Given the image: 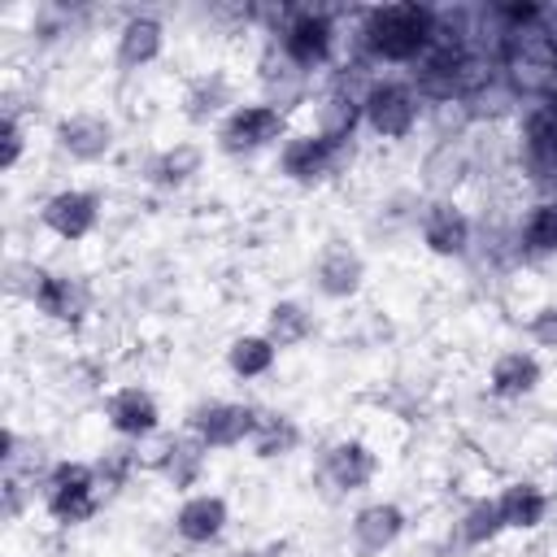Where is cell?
<instances>
[{"mask_svg":"<svg viewBox=\"0 0 557 557\" xmlns=\"http://www.w3.org/2000/svg\"><path fill=\"white\" fill-rule=\"evenodd\" d=\"M366 35H370V48L387 61H409L422 52L426 35H431V17L426 9L418 4H387V9H374L370 22H366Z\"/></svg>","mask_w":557,"mask_h":557,"instance_id":"cell-1","label":"cell"},{"mask_svg":"<svg viewBox=\"0 0 557 557\" xmlns=\"http://www.w3.org/2000/svg\"><path fill=\"white\" fill-rule=\"evenodd\" d=\"M366 117H370V126H374L379 135L400 139V135H409V126H413V117H418V104H413L409 87H400V83H379V87H370V96H366Z\"/></svg>","mask_w":557,"mask_h":557,"instance_id":"cell-2","label":"cell"},{"mask_svg":"<svg viewBox=\"0 0 557 557\" xmlns=\"http://www.w3.org/2000/svg\"><path fill=\"white\" fill-rule=\"evenodd\" d=\"M278 131H283V113L278 109H270V104H244L222 126V144L231 152H252V148H265L270 139H278Z\"/></svg>","mask_w":557,"mask_h":557,"instance_id":"cell-3","label":"cell"},{"mask_svg":"<svg viewBox=\"0 0 557 557\" xmlns=\"http://www.w3.org/2000/svg\"><path fill=\"white\" fill-rule=\"evenodd\" d=\"M335 157H339V139H331V135H305V139H292L287 144L283 170L296 183H313V178H322V174L335 170Z\"/></svg>","mask_w":557,"mask_h":557,"instance_id":"cell-4","label":"cell"},{"mask_svg":"<svg viewBox=\"0 0 557 557\" xmlns=\"http://www.w3.org/2000/svg\"><path fill=\"white\" fill-rule=\"evenodd\" d=\"M196 431L205 444H239L257 431V413L248 405H205L196 413Z\"/></svg>","mask_w":557,"mask_h":557,"instance_id":"cell-5","label":"cell"},{"mask_svg":"<svg viewBox=\"0 0 557 557\" xmlns=\"http://www.w3.org/2000/svg\"><path fill=\"white\" fill-rule=\"evenodd\" d=\"M283 52L296 61V65H322L326 52H331V22L322 13H305L292 22V30L283 35Z\"/></svg>","mask_w":557,"mask_h":557,"instance_id":"cell-6","label":"cell"},{"mask_svg":"<svg viewBox=\"0 0 557 557\" xmlns=\"http://www.w3.org/2000/svg\"><path fill=\"white\" fill-rule=\"evenodd\" d=\"M44 222L57 235H65V239H83L96 226V196H87V191H61V196L48 200Z\"/></svg>","mask_w":557,"mask_h":557,"instance_id":"cell-7","label":"cell"},{"mask_svg":"<svg viewBox=\"0 0 557 557\" xmlns=\"http://www.w3.org/2000/svg\"><path fill=\"white\" fill-rule=\"evenodd\" d=\"M513 78L522 83V87H531V91H540V87H548V78H553V70H557V52H553V44L548 39H540V35H522L518 39V48H513Z\"/></svg>","mask_w":557,"mask_h":557,"instance_id":"cell-8","label":"cell"},{"mask_svg":"<svg viewBox=\"0 0 557 557\" xmlns=\"http://www.w3.org/2000/svg\"><path fill=\"white\" fill-rule=\"evenodd\" d=\"M61 148L65 152H74V157H83V161H96V157H104V148H109V139H113V126L104 122V117H91V113H78V117H70V122H61Z\"/></svg>","mask_w":557,"mask_h":557,"instance_id":"cell-9","label":"cell"},{"mask_svg":"<svg viewBox=\"0 0 557 557\" xmlns=\"http://www.w3.org/2000/svg\"><path fill=\"white\" fill-rule=\"evenodd\" d=\"M422 235H426V244H431L435 252L457 257V252H466V244H470V222H466L461 209H453V205H431V213H426V222H422Z\"/></svg>","mask_w":557,"mask_h":557,"instance_id":"cell-10","label":"cell"},{"mask_svg":"<svg viewBox=\"0 0 557 557\" xmlns=\"http://www.w3.org/2000/svg\"><path fill=\"white\" fill-rule=\"evenodd\" d=\"M361 283V257L348 244H331L318 261V287L326 296H352Z\"/></svg>","mask_w":557,"mask_h":557,"instance_id":"cell-11","label":"cell"},{"mask_svg":"<svg viewBox=\"0 0 557 557\" xmlns=\"http://www.w3.org/2000/svg\"><path fill=\"white\" fill-rule=\"evenodd\" d=\"M226 527V505L222 496H191L183 509H178V535L196 540V544H209L218 540Z\"/></svg>","mask_w":557,"mask_h":557,"instance_id":"cell-12","label":"cell"},{"mask_svg":"<svg viewBox=\"0 0 557 557\" xmlns=\"http://www.w3.org/2000/svg\"><path fill=\"white\" fill-rule=\"evenodd\" d=\"M400 527H405V518H400V509H396V505H370V509H361V513H357L352 535H357L361 553H383V548L400 535Z\"/></svg>","mask_w":557,"mask_h":557,"instance_id":"cell-13","label":"cell"},{"mask_svg":"<svg viewBox=\"0 0 557 557\" xmlns=\"http://www.w3.org/2000/svg\"><path fill=\"white\" fill-rule=\"evenodd\" d=\"M109 422H113L122 435H148V431L157 426V405H152L148 392L126 387V392H117V396L109 400Z\"/></svg>","mask_w":557,"mask_h":557,"instance_id":"cell-14","label":"cell"},{"mask_svg":"<svg viewBox=\"0 0 557 557\" xmlns=\"http://www.w3.org/2000/svg\"><path fill=\"white\" fill-rule=\"evenodd\" d=\"M535 383H540V366L527 352H505L492 366V392L496 396H527Z\"/></svg>","mask_w":557,"mask_h":557,"instance_id":"cell-15","label":"cell"},{"mask_svg":"<svg viewBox=\"0 0 557 557\" xmlns=\"http://www.w3.org/2000/svg\"><path fill=\"white\" fill-rule=\"evenodd\" d=\"M500 505V518H505V527H540V518H544V492L535 487V483H513V487H505V496L496 500Z\"/></svg>","mask_w":557,"mask_h":557,"instance_id":"cell-16","label":"cell"},{"mask_svg":"<svg viewBox=\"0 0 557 557\" xmlns=\"http://www.w3.org/2000/svg\"><path fill=\"white\" fill-rule=\"evenodd\" d=\"M527 148L535 165H557V96L544 100L527 122Z\"/></svg>","mask_w":557,"mask_h":557,"instance_id":"cell-17","label":"cell"},{"mask_svg":"<svg viewBox=\"0 0 557 557\" xmlns=\"http://www.w3.org/2000/svg\"><path fill=\"white\" fill-rule=\"evenodd\" d=\"M326 470H331V479H335L339 487L352 492V487H366V483H370V474H374V457H370L361 444H335Z\"/></svg>","mask_w":557,"mask_h":557,"instance_id":"cell-18","label":"cell"},{"mask_svg":"<svg viewBox=\"0 0 557 557\" xmlns=\"http://www.w3.org/2000/svg\"><path fill=\"white\" fill-rule=\"evenodd\" d=\"M157 52H161V26H157L152 17H135V22H126V30H122V48H117L122 65H144V61H152Z\"/></svg>","mask_w":557,"mask_h":557,"instance_id":"cell-19","label":"cell"},{"mask_svg":"<svg viewBox=\"0 0 557 557\" xmlns=\"http://www.w3.org/2000/svg\"><path fill=\"white\" fill-rule=\"evenodd\" d=\"M309 313L300 309V305H292V300H283V305H274L270 309V326H265V339L274 344V348H287V344H300L305 335H309Z\"/></svg>","mask_w":557,"mask_h":557,"instance_id":"cell-20","label":"cell"},{"mask_svg":"<svg viewBox=\"0 0 557 557\" xmlns=\"http://www.w3.org/2000/svg\"><path fill=\"white\" fill-rule=\"evenodd\" d=\"M274 366V344L265 335H244L231 344V370L252 379V374H265Z\"/></svg>","mask_w":557,"mask_h":557,"instance_id":"cell-21","label":"cell"},{"mask_svg":"<svg viewBox=\"0 0 557 557\" xmlns=\"http://www.w3.org/2000/svg\"><path fill=\"white\" fill-rule=\"evenodd\" d=\"M35 305H39L44 313H52V318H78L83 296H78V287H74L70 278H48V274H44V283H39V292H35Z\"/></svg>","mask_w":557,"mask_h":557,"instance_id":"cell-22","label":"cell"},{"mask_svg":"<svg viewBox=\"0 0 557 557\" xmlns=\"http://www.w3.org/2000/svg\"><path fill=\"white\" fill-rule=\"evenodd\" d=\"M300 440V431L287 422V418H270V422H257V453L261 457H283L292 453Z\"/></svg>","mask_w":557,"mask_h":557,"instance_id":"cell-23","label":"cell"},{"mask_svg":"<svg viewBox=\"0 0 557 557\" xmlns=\"http://www.w3.org/2000/svg\"><path fill=\"white\" fill-rule=\"evenodd\" d=\"M161 466L170 470L174 483H191L196 470H200V444H191V440H165V457H161Z\"/></svg>","mask_w":557,"mask_h":557,"instance_id":"cell-24","label":"cell"},{"mask_svg":"<svg viewBox=\"0 0 557 557\" xmlns=\"http://www.w3.org/2000/svg\"><path fill=\"white\" fill-rule=\"evenodd\" d=\"M500 527H505V518H500V505H496V500H474V505H470V513H466V527H461V535H466L470 544H483V540L500 535Z\"/></svg>","mask_w":557,"mask_h":557,"instance_id":"cell-25","label":"cell"},{"mask_svg":"<svg viewBox=\"0 0 557 557\" xmlns=\"http://www.w3.org/2000/svg\"><path fill=\"white\" fill-rule=\"evenodd\" d=\"M527 248H535V252L557 248V200L535 205V213L527 218Z\"/></svg>","mask_w":557,"mask_h":557,"instance_id":"cell-26","label":"cell"},{"mask_svg":"<svg viewBox=\"0 0 557 557\" xmlns=\"http://www.w3.org/2000/svg\"><path fill=\"white\" fill-rule=\"evenodd\" d=\"M196 170H200V152H196L191 144H183V148H174V152H165V157L157 161L161 183H183V178H191Z\"/></svg>","mask_w":557,"mask_h":557,"instance_id":"cell-27","label":"cell"},{"mask_svg":"<svg viewBox=\"0 0 557 557\" xmlns=\"http://www.w3.org/2000/svg\"><path fill=\"white\" fill-rule=\"evenodd\" d=\"M48 509L61 522H83L96 513V500H91V492H48Z\"/></svg>","mask_w":557,"mask_h":557,"instance_id":"cell-28","label":"cell"},{"mask_svg":"<svg viewBox=\"0 0 557 557\" xmlns=\"http://www.w3.org/2000/svg\"><path fill=\"white\" fill-rule=\"evenodd\" d=\"M52 492H91V470L87 466H57L52 470V483H48Z\"/></svg>","mask_w":557,"mask_h":557,"instance_id":"cell-29","label":"cell"},{"mask_svg":"<svg viewBox=\"0 0 557 557\" xmlns=\"http://www.w3.org/2000/svg\"><path fill=\"white\" fill-rule=\"evenodd\" d=\"M222 100H226V87H222V83H213V87L205 83V87L191 96V109H187V113H191L196 122H205L209 113H218V104H222Z\"/></svg>","mask_w":557,"mask_h":557,"instance_id":"cell-30","label":"cell"},{"mask_svg":"<svg viewBox=\"0 0 557 557\" xmlns=\"http://www.w3.org/2000/svg\"><path fill=\"white\" fill-rule=\"evenodd\" d=\"M531 335H535L540 344L557 348V305H548V309H540V313L531 318Z\"/></svg>","mask_w":557,"mask_h":557,"instance_id":"cell-31","label":"cell"},{"mask_svg":"<svg viewBox=\"0 0 557 557\" xmlns=\"http://www.w3.org/2000/svg\"><path fill=\"white\" fill-rule=\"evenodd\" d=\"M17 148H22V131H17L13 117H4V165L17 161Z\"/></svg>","mask_w":557,"mask_h":557,"instance_id":"cell-32","label":"cell"},{"mask_svg":"<svg viewBox=\"0 0 557 557\" xmlns=\"http://www.w3.org/2000/svg\"><path fill=\"white\" fill-rule=\"evenodd\" d=\"M239 557H278V548H265V553H239Z\"/></svg>","mask_w":557,"mask_h":557,"instance_id":"cell-33","label":"cell"}]
</instances>
